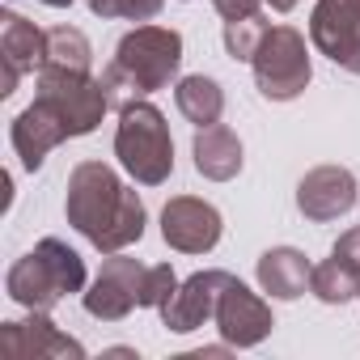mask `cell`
<instances>
[{
  "mask_svg": "<svg viewBox=\"0 0 360 360\" xmlns=\"http://www.w3.org/2000/svg\"><path fill=\"white\" fill-rule=\"evenodd\" d=\"M43 5H51V9H68V5H77V0H43Z\"/></svg>",
  "mask_w": 360,
  "mask_h": 360,
  "instance_id": "cell-25",
  "label": "cell"
},
{
  "mask_svg": "<svg viewBox=\"0 0 360 360\" xmlns=\"http://www.w3.org/2000/svg\"><path fill=\"white\" fill-rule=\"evenodd\" d=\"M263 34H267V22H263V13H250V18H233V22H225V51L233 56V60H255V51H259V43H263Z\"/></svg>",
  "mask_w": 360,
  "mask_h": 360,
  "instance_id": "cell-21",
  "label": "cell"
},
{
  "mask_svg": "<svg viewBox=\"0 0 360 360\" xmlns=\"http://www.w3.org/2000/svg\"><path fill=\"white\" fill-rule=\"evenodd\" d=\"M174 102H178V110H183V119L195 123V127H212L225 115V89L212 77H204V72L178 81L174 85Z\"/></svg>",
  "mask_w": 360,
  "mask_h": 360,
  "instance_id": "cell-19",
  "label": "cell"
},
{
  "mask_svg": "<svg viewBox=\"0 0 360 360\" xmlns=\"http://www.w3.org/2000/svg\"><path fill=\"white\" fill-rule=\"evenodd\" d=\"M356 204H360V187H356V178H352L347 165H318L297 183V208L314 225L339 221Z\"/></svg>",
  "mask_w": 360,
  "mask_h": 360,
  "instance_id": "cell-11",
  "label": "cell"
},
{
  "mask_svg": "<svg viewBox=\"0 0 360 360\" xmlns=\"http://www.w3.org/2000/svg\"><path fill=\"white\" fill-rule=\"evenodd\" d=\"M221 233H225V221H221V212L208 200L174 195L161 208V238L178 255H208V250H217Z\"/></svg>",
  "mask_w": 360,
  "mask_h": 360,
  "instance_id": "cell-10",
  "label": "cell"
},
{
  "mask_svg": "<svg viewBox=\"0 0 360 360\" xmlns=\"http://www.w3.org/2000/svg\"><path fill=\"white\" fill-rule=\"evenodd\" d=\"M64 140H72L68 136V127H64V119L43 102V98H34L18 119H13V148H18V157H22V165L34 174L43 161H47V153L56 148V144H64Z\"/></svg>",
  "mask_w": 360,
  "mask_h": 360,
  "instance_id": "cell-16",
  "label": "cell"
},
{
  "mask_svg": "<svg viewBox=\"0 0 360 360\" xmlns=\"http://www.w3.org/2000/svg\"><path fill=\"white\" fill-rule=\"evenodd\" d=\"M68 127V136H89L102 115L110 110V94L102 81H94L89 72H64V68H43L39 72V94Z\"/></svg>",
  "mask_w": 360,
  "mask_h": 360,
  "instance_id": "cell-6",
  "label": "cell"
},
{
  "mask_svg": "<svg viewBox=\"0 0 360 360\" xmlns=\"http://www.w3.org/2000/svg\"><path fill=\"white\" fill-rule=\"evenodd\" d=\"M161 5L165 0H89L94 18H102V22H115V18H123V22H153L161 13Z\"/></svg>",
  "mask_w": 360,
  "mask_h": 360,
  "instance_id": "cell-22",
  "label": "cell"
},
{
  "mask_svg": "<svg viewBox=\"0 0 360 360\" xmlns=\"http://www.w3.org/2000/svg\"><path fill=\"white\" fill-rule=\"evenodd\" d=\"M250 68H255V85L267 102H292L314 81L305 34L292 30V26H267Z\"/></svg>",
  "mask_w": 360,
  "mask_h": 360,
  "instance_id": "cell-5",
  "label": "cell"
},
{
  "mask_svg": "<svg viewBox=\"0 0 360 360\" xmlns=\"http://www.w3.org/2000/svg\"><path fill=\"white\" fill-rule=\"evenodd\" d=\"M212 322H217V330L225 335L229 347H255V343H263V339L271 335V326H276L271 305H267L259 292H250L242 280H229V284H225Z\"/></svg>",
  "mask_w": 360,
  "mask_h": 360,
  "instance_id": "cell-14",
  "label": "cell"
},
{
  "mask_svg": "<svg viewBox=\"0 0 360 360\" xmlns=\"http://www.w3.org/2000/svg\"><path fill=\"white\" fill-rule=\"evenodd\" d=\"M191 157H195V169H200L204 178H212V183H229V178L242 174V140H238L225 123L195 127Z\"/></svg>",
  "mask_w": 360,
  "mask_h": 360,
  "instance_id": "cell-18",
  "label": "cell"
},
{
  "mask_svg": "<svg viewBox=\"0 0 360 360\" xmlns=\"http://www.w3.org/2000/svg\"><path fill=\"white\" fill-rule=\"evenodd\" d=\"M68 225L102 255H119L144 238V204L106 161H81L68 174Z\"/></svg>",
  "mask_w": 360,
  "mask_h": 360,
  "instance_id": "cell-1",
  "label": "cell"
},
{
  "mask_svg": "<svg viewBox=\"0 0 360 360\" xmlns=\"http://www.w3.org/2000/svg\"><path fill=\"white\" fill-rule=\"evenodd\" d=\"M47 64V30L26 22L22 13L0 18V98H9L26 72H43Z\"/></svg>",
  "mask_w": 360,
  "mask_h": 360,
  "instance_id": "cell-13",
  "label": "cell"
},
{
  "mask_svg": "<svg viewBox=\"0 0 360 360\" xmlns=\"http://www.w3.org/2000/svg\"><path fill=\"white\" fill-rule=\"evenodd\" d=\"M174 292H178V276H174V267H169V263H157V267H148V276H144L140 309H161Z\"/></svg>",
  "mask_w": 360,
  "mask_h": 360,
  "instance_id": "cell-23",
  "label": "cell"
},
{
  "mask_svg": "<svg viewBox=\"0 0 360 360\" xmlns=\"http://www.w3.org/2000/svg\"><path fill=\"white\" fill-rule=\"evenodd\" d=\"M115 157L119 165L136 178L140 187H161L174 174V140H169V123L165 115L136 98L119 110V127H115Z\"/></svg>",
  "mask_w": 360,
  "mask_h": 360,
  "instance_id": "cell-4",
  "label": "cell"
},
{
  "mask_svg": "<svg viewBox=\"0 0 360 360\" xmlns=\"http://www.w3.org/2000/svg\"><path fill=\"white\" fill-rule=\"evenodd\" d=\"M314 280V263L297 246H271L259 259V288L276 301H297Z\"/></svg>",
  "mask_w": 360,
  "mask_h": 360,
  "instance_id": "cell-17",
  "label": "cell"
},
{
  "mask_svg": "<svg viewBox=\"0 0 360 360\" xmlns=\"http://www.w3.org/2000/svg\"><path fill=\"white\" fill-rule=\"evenodd\" d=\"M144 276L148 267L140 259H127L123 250L110 255L98 271V280L89 284V292L81 297L85 314L98 318V322H123L136 305H140V292H144Z\"/></svg>",
  "mask_w": 360,
  "mask_h": 360,
  "instance_id": "cell-7",
  "label": "cell"
},
{
  "mask_svg": "<svg viewBox=\"0 0 360 360\" xmlns=\"http://www.w3.org/2000/svg\"><path fill=\"white\" fill-rule=\"evenodd\" d=\"M309 292L326 305H347L360 297V229H347L330 259L314 267V280H309Z\"/></svg>",
  "mask_w": 360,
  "mask_h": 360,
  "instance_id": "cell-15",
  "label": "cell"
},
{
  "mask_svg": "<svg viewBox=\"0 0 360 360\" xmlns=\"http://www.w3.org/2000/svg\"><path fill=\"white\" fill-rule=\"evenodd\" d=\"M233 276L229 271H195V276H187L183 284H178V292L157 309L161 314V322H165V330H174V335H187V330H200V326H208L212 318H217V305H221V292H225V284H229Z\"/></svg>",
  "mask_w": 360,
  "mask_h": 360,
  "instance_id": "cell-12",
  "label": "cell"
},
{
  "mask_svg": "<svg viewBox=\"0 0 360 360\" xmlns=\"http://www.w3.org/2000/svg\"><path fill=\"white\" fill-rule=\"evenodd\" d=\"M85 288V263L81 255L60 242V238H43L30 255H22L9 276H5V292L22 305V309H43L51 314L64 297Z\"/></svg>",
  "mask_w": 360,
  "mask_h": 360,
  "instance_id": "cell-3",
  "label": "cell"
},
{
  "mask_svg": "<svg viewBox=\"0 0 360 360\" xmlns=\"http://www.w3.org/2000/svg\"><path fill=\"white\" fill-rule=\"evenodd\" d=\"M94 47L77 26H51L47 30V64L43 68H64V72H89Z\"/></svg>",
  "mask_w": 360,
  "mask_h": 360,
  "instance_id": "cell-20",
  "label": "cell"
},
{
  "mask_svg": "<svg viewBox=\"0 0 360 360\" xmlns=\"http://www.w3.org/2000/svg\"><path fill=\"white\" fill-rule=\"evenodd\" d=\"M267 5H271L276 13H288V9H297V5H301V0H267Z\"/></svg>",
  "mask_w": 360,
  "mask_h": 360,
  "instance_id": "cell-24",
  "label": "cell"
},
{
  "mask_svg": "<svg viewBox=\"0 0 360 360\" xmlns=\"http://www.w3.org/2000/svg\"><path fill=\"white\" fill-rule=\"evenodd\" d=\"M0 360H85V347L43 309H30L22 322H0Z\"/></svg>",
  "mask_w": 360,
  "mask_h": 360,
  "instance_id": "cell-9",
  "label": "cell"
},
{
  "mask_svg": "<svg viewBox=\"0 0 360 360\" xmlns=\"http://www.w3.org/2000/svg\"><path fill=\"white\" fill-rule=\"evenodd\" d=\"M309 43L343 72L360 77V0H318L309 13Z\"/></svg>",
  "mask_w": 360,
  "mask_h": 360,
  "instance_id": "cell-8",
  "label": "cell"
},
{
  "mask_svg": "<svg viewBox=\"0 0 360 360\" xmlns=\"http://www.w3.org/2000/svg\"><path fill=\"white\" fill-rule=\"evenodd\" d=\"M183 68V34L169 26H136L119 39L115 60L102 72V85L110 94V106H127L136 98H148L165 89Z\"/></svg>",
  "mask_w": 360,
  "mask_h": 360,
  "instance_id": "cell-2",
  "label": "cell"
}]
</instances>
